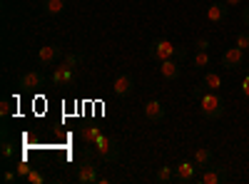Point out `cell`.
Wrapping results in <instances>:
<instances>
[{
    "mask_svg": "<svg viewBox=\"0 0 249 184\" xmlns=\"http://www.w3.org/2000/svg\"><path fill=\"white\" fill-rule=\"evenodd\" d=\"M150 57L157 60V63H162V60H175V57H187V50L182 45H175L170 43V40H152L150 43Z\"/></svg>",
    "mask_w": 249,
    "mask_h": 184,
    "instance_id": "cell-1",
    "label": "cell"
},
{
    "mask_svg": "<svg viewBox=\"0 0 249 184\" xmlns=\"http://www.w3.org/2000/svg\"><path fill=\"white\" fill-rule=\"evenodd\" d=\"M112 92H115L117 97H130V95L135 92V80H132V75L120 72V75L115 77V83H112Z\"/></svg>",
    "mask_w": 249,
    "mask_h": 184,
    "instance_id": "cell-6",
    "label": "cell"
},
{
    "mask_svg": "<svg viewBox=\"0 0 249 184\" xmlns=\"http://www.w3.org/2000/svg\"><path fill=\"white\" fill-rule=\"evenodd\" d=\"M18 177H20L18 172H10V169H5V172H3V182H5V184H13Z\"/></svg>",
    "mask_w": 249,
    "mask_h": 184,
    "instance_id": "cell-28",
    "label": "cell"
},
{
    "mask_svg": "<svg viewBox=\"0 0 249 184\" xmlns=\"http://www.w3.org/2000/svg\"><path fill=\"white\" fill-rule=\"evenodd\" d=\"M50 83H53V87H65V63L55 65V70L50 75Z\"/></svg>",
    "mask_w": 249,
    "mask_h": 184,
    "instance_id": "cell-19",
    "label": "cell"
},
{
    "mask_svg": "<svg viewBox=\"0 0 249 184\" xmlns=\"http://www.w3.org/2000/svg\"><path fill=\"white\" fill-rule=\"evenodd\" d=\"M13 152H15V150H13V142L5 137L3 145H0V157H3V162H10V159H13Z\"/></svg>",
    "mask_w": 249,
    "mask_h": 184,
    "instance_id": "cell-21",
    "label": "cell"
},
{
    "mask_svg": "<svg viewBox=\"0 0 249 184\" xmlns=\"http://www.w3.org/2000/svg\"><path fill=\"white\" fill-rule=\"evenodd\" d=\"M224 3H227V5H239L242 0H224Z\"/></svg>",
    "mask_w": 249,
    "mask_h": 184,
    "instance_id": "cell-32",
    "label": "cell"
},
{
    "mask_svg": "<svg viewBox=\"0 0 249 184\" xmlns=\"http://www.w3.org/2000/svg\"><path fill=\"white\" fill-rule=\"evenodd\" d=\"M199 110H202V117L204 119L214 122V119H219L224 115V100L217 92H212V90L210 92L202 90V95H199Z\"/></svg>",
    "mask_w": 249,
    "mask_h": 184,
    "instance_id": "cell-2",
    "label": "cell"
},
{
    "mask_svg": "<svg viewBox=\"0 0 249 184\" xmlns=\"http://www.w3.org/2000/svg\"><path fill=\"white\" fill-rule=\"evenodd\" d=\"M62 55H65V52H62L60 45H43L37 50V63L40 65H55V60L62 57Z\"/></svg>",
    "mask_w": 249,
    "mask_h": 184,
    "instance_id": "cell-8",
    "label": "cell"
},
{
    "mask_svg": "<svg viewBox=\"0 0 249 184\" xmlns=\"http://www.w3.org/2000/svg\"><path fill=\"white\" fill-rule=\"evenodd\" d=\"M0 115H3V117L10 115V100H3V102H0Z\"/></svg>",
    "mask_w": 249,
    "mask_h": 184,
    "instance_id": "cell-29",
    "label": "cell"
},
{
    "mask_svg": "<svg viewBox=\"0 0 249 184\" xmlns=\"http://www.w3.org/2000/svg\"><path fill=\"white\" fill-rule=\"evenodd\" d=\"M202 87H204V90H212V92H219V87H222V77H219L217 72H204Z\"/></svg>",
    "mask_w": 249,
    "mask_h": 184,
    "instance_id": "cell-17",
    "label": "cell"
},
{
    "mask_svg": "<svg viewBox=\"0 0 249 184\" xmlns=\"http://www.w3.org/2000/svg\"><path fill=\"white\" fill-rule=\"evenodd\" d=\"M197 165L192 159H184V162H179V165L175 167V182H179V184H192L195 182V174H197Z\"/></svg>",
    "mask_w": 249,
    "mask_h": 184,
    "instance_id": "cell-5",
    "label": "cell"
},
{
    "mask_svg": "<svg viewBox=\"0 0 249 184\" xmlns=\"http://www.w3.org/2000/svg\"><path fill=\"white\" fill-rule=\"evenodd\" d=\"M100 127H95V125H90V127H82L80 130V139L85 142V145H95V142L100 139Z\"/></svg>",
    "mask_w": 249,
    "mask_h": 184,
    "instance_id": "cell-18",
    "label": "cell"
},
{
    "mask_svg": "<svg viewBox=\"0 0 249 184\" xmlns=\"http://www.w3.org/2000/svg\"><path fill=\"white\" fill-rule=\"evenodd\" d=\"M242 20H244V25L249 28V8H244V10H242Z\"/></svg>",
    "mask_w": 249,
    "mask_h": 184,
    "instance_id": "cell-31",
    "label": "cell"
},
{
    "mask_svg": "<svg viewBox=\"0 0 249 184\" xmlns=\"http://www.w3.org/2000/svg\"><path fill=\"white\" fill-rule=\"evenodd\" d=\"M242 63H244V50L242 48H227L224 50V55H222V65L227 67V70H237V67H242Z\"/></svg>",
    "mask_w": 249,
    "mask_h": 184,
    "instance_id": "cell-7",
    "label": "cell"
},
{
    "mask_svg": "<svg viewBox=\"0 0 249 184\" xmlns=\"http://www.w3.org/2000/svg\"><path fill=\"white\" fill-rule=\"evenodd\" d=\"M95 154L100 162H105V165H112V162L120 159V147H117V142L107 134H100V139L95 142Z\"/></svg>",
    "mask_w": 249,
    "mask_h": 184,
    "instance_id": "cell-3",
    "label": "cell"
},
{
    "mask_svg": "<svg viewBox=\"0 0 249 184\" xmlns=\"http://www.w3.org/2000/svg\"><path fill=\"white\" fill-rule=\"evenodd\" d=\"M155 182H157V184H172V182H175V167L162 165V167L155 172Z\"/></svg>",
    "mask_w": 249,
    "mask_h": 184,
    "instance_id": "cell-16",
    "label": "cell"
},
{
    "mask_svg": "<svg viewBox=\"0 0 249 184\" xmlns=\"http://www.w3.org/2000/svg\"><path fill=\"white\" fill-rule=\"evenodd\" d=\"M237 48H242L244 52L249 50V33H239L237 35Z\"/></svg>",
    "mask_w": 249,
    "mask_h": 184,
    "instance_id": "cell-24",
    "label": "cell"
},
{
    "mask_svg": "<svg viewBox=\"0 0 249 184\" xmlns=\"http://www.w3.org/2000/svg\"><path fill=\"white\" fill-rule=\"evenodd\" d=\"M160 75L167 80V83H175V80L182 75V70H179V65L175 63V60H162L160 63Z\"/></svg>",
    "mask_w": 249,
    "mask_h": 184,
    "instance_id": "cell-13",
    "label": "cell"
},
{
    "mask_svg": "<svg viewBox=\"0 0 249 184\" xmlns=\"http://www.w3.org/2000/svg\"><path fill=\"white\" fill-rule=\"evenodd\" d=\"M65 0H43V13L45 15H62L65 13Z\"/></svg>",
    "mask_w": 249,
    "mask_h": 184,
    "instance_id": "cell-15",
    "label": "cell"
},
{
    "mask_svg": "<svg viewBox=\"0 0 249 184\" xmlns=\"http://www.w3.org/2000/svg\"><path fill=\"white\" fill-rule=\"evenodd\" d=\"M210 63H212V57H210V52H207V50H197L195 52V70L210 67Z\"/></svg>",
    "mask_w": 249,
    "mask_h": 184,
    "instance_id": "cell-20",
    "label": "cell"
},
{
    "mask_svg": "<svg viewBox=\"0 0 249 184\" xmlns=\"http://www.w3.org/2000/svg\"><path fill=\"white\" fill-rule=\"evenodd\" d=\"M18 87L25 90V92H33V90H37V87H43V75L35 72V70H30V72H25L23 77H20Z\"/></svg>",
    "mask_w": 249,
    "mask_h": 184,
    "instance_id": "cell-11",
    "label": "cell"
},
{
    "mask_svg": "<svg viewBox=\"0 0 249 184\" xmlns=\"http://www.w3.org/2000/svg\"><path fill=\"white\" fill-rule=\"evenodd\" d=\"M195 48L197 50H210V40H207V37H197L195 40Z\"/></svg>",
    "mask_w": 249,
    "mask_h": 184,
    "instance_id": "cell-27",
    "label": "cell"
},
{
    "mask_svg": "<svg viewBox=\"0 0 249 184\" xmlns=\"http://www.w3.org/2000/svg\"><path fill=\"white\" fill-rule=\"evenodd\" d=\"M239 90H242V95H244V97H249V75L239 83Z\"/></svg>",
    "mask_w": 249,
    "mask_h": 184,
    "instance_id": "cell-30",
    "label": "cell"
},
{
    "mask_svg": "<svg viewBox=\"0 0 249 184\" xmlns=\"http://www.w3.org/2000/svg\"><path fill=\"white\" fill-rule=\"evenodd\" d=\"M100 174L92 159H82L77 165V184H97Z\"/></svg>",
    "mask_w": 249,
    "mask_h": 184,
    "instance_id": "cell-4",
    "label": "cell"
},
{
    "mask_svg": "<svg viewBox=\"0 0 249 184\" xmlns=\"http://www.w3.org/2000/svg\"><path fill=\"white\" fill-rule=\"evenodd\" d=\"M227 10H230V5L224 3V0H214V3L207 8V20H210V23H224L227 20Z\"/></svg>",
    "mask_w": 249,
    "mask_h": 184,
    "instance_id": "cell-9",
    "label": "cell"
},
{
    "mask_svg": "<svg viewBox=\"0 0 249 184\" xmlns=\"http://www.w3.org/2000/svg\"><path fill=\"white\" fill-rule=\"evenodd\" d=\"M15 172H18L20 177H28V174H30V167H28V162H25V159H23V162H18Z\"/></svg>",
    "mask_w": 249,
    "mask_h": 184,
    "instance_id": "cell-25",
    "label": "cell"
},
{
    "mask_svg": "<svg viewBox=\"0 0 249 184\" xmlns=\"http://www.w3.org/2000/svg\"><path fill=\"white\" fill-rule=\"evenodd\" d=\"M62 63H65L68 67H77L82 63V55L80 52H65V55H62Z\"/></svg>",
    "mask_w": 249,
    "mask_h": 184,
    "instance_id": "cell-22",
    "label": "cell"
},
{
    "mask_svg": "<svg viewBox=\"0 0 249 184\" xmlns=\"http://www.w3.org/2000/svg\"><path fill=\"white\" fill-rule=\"evenodd\" d=\"M144 117H147V122H162L164 119V107H162V102L160 100H150V102H144Z\"/></svg>",
    "mask_w": 249,
    "mask_h": 184,
    "instance_id": "cell-12",
    "label": "cell"
},
{
    "mask_svg": "<svg viewBox=\"0 0 249 184\" xmlns=\"http://www.w3.org/2000/svg\"><path fill=\"white\" fill-rule=\"evenodd\" d=\"M202 184H219V182H227V167H204L202 177H199Z\"/></svg>",
    "mask_w": 249,
    "mask_h": 184,
    "instance_id": "cell-10",
    "label": "cell"
},
{
    "mask_svg": "<svg viewBox=\"0 0 249 184\" xmlns=\"http://www.w3.org/2000/svg\"><path fill=\"white\" fill-rule=\"evenodd\" d=\"M72 83H75V67H68L65 65V87L72 85Z\"/></svg>",
    "mask_w": 249,
    "mask_h": 184,
    "instance_id": "cell-26",
    "label": "cell"
},
{
    "mask_svg": "<svg viewBox=\"0 0 249 184\" xmlns=\"http://www.w3.org/2000/svg\"><path fill=\"white\" fill-rule=\"evenodd\" d=\"M212 159H214V154H212V150H207V147H197L195 150V154H192V162L197 167H210L212 165Z\"/></svg>",
    "mask_w": 249,
    "mask_h": 184,
    "instance_id": "cell-14",
    "label": "cell"
},
{
    "mask_svg": "<svg viewBox=\"0 0 249 184\" xmlns=\"http://www.w3.org/2000/svg\"><path fill=\"white\" fill-rule=\"evenodd\" d=\"M30 184H45V174L43 172H37V169H30V174L25 177Z\"/></svg>",
    "mask_w": 249,
    "mask_h": 184,
    "instance_id": "cell-23",
    "label": "cell"
}]
</instances>
